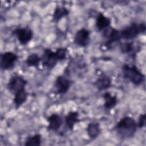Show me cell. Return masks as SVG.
I'll use <instances>...</instances> for the list:
<instances>
[{
	"mask_svg": "<svg viewBox=\"0 0 146 146\" xmlns=\"http://www.w3.org/2000/svg\"><path fill=\"white\" fill-rule=\"evenodd\" d=\"M137 128V124L133 118L125 116L122 117L116 124L115 130L122 139H129L134 136Z\"/></svg>",
	"mask_w": 146,
	"mask_h": 146,
	"instance_id": "6da1fadb",
	"label": "cell"
},
{
	"mask_svg": "<svg viewBox=\"0 0 146 146\" xmlns=\"http://www.w3.org/2000/svg\"><path fill=\"white\" fill-rule=\"evenodd\" d=\"M67 52L66 48H59L55 51L46 48L41 57L43 65L48 68H53L58 62L66 59Z\"/></svg>",
	"mask_w": 146,
	"mask_h": 146,
	"instance_id": "7a4b0ae2",
	"label": "cell"
},
{
	"mask_svg": "<svg viewBox=\"0 0 146 146\" xmlns=\"http://www.w3.org/2000/svg\"><path fill=\"white\" fill-rule=\"evenodd\" d=\"M123 76L136 86L141 84L145 80V75L135 66L125 64L122 67Z\"/></svg>",
	"mask_w": 146,
	"mask_h": 146,
	"instance_id": "3957f363",
	"label": "cell"
},
{
	"mask_svg": "<svg viewBox=\"0 0 146 146\" xmlns=\"http://www.w3.org/2000/svg\"><path fill=\"white\" fill-rule=\"evenodd\" d=\"M145 30L146 26L144 23L133 22L120 31V38L125 40L133 39L139 35L145 33Z\"/></svg>",
	"mask_w": 146,
	"mask_h": 146,
	"instance_id": "277c9868",
	"label": "cell"
},
{
	"mask_svg": "<svg viewBox=\"0 0 146 146\" xmlns=\"http://www.w3.org/2000/svg\"><path fill=\"white\" fill-rule=\"evenodd\" d=\"M26 84L27 81L23 76L15 75L10 78L7 84V88L11 93L14 95L17 92L25 90Z\"/></svg>",
	"mask_w": 146,
	"mask_h": 146,
	"instance_id": "5b68a950",
	"label": "cell"
},
{
	"mask_svg": "<svg viewBox=\"0 0 146 146\" xmlns=\"http://www.w3.org/2000/svg\"><path fill=\"white\" fill-rule=\"evenodd\" d=\"M18 59V55L12 52L7 51L1 54L0 66L2 70H12Z\"/></svg>",
	"mask_w": 146,
	"mask_h": 146,
	"instance_id": "8992f818",
	"label": "cell"
},
{
	"mask_svg": "<svg viewBox=\"0 0 146 146\" xmlns=\"http://www.w3.org/2000/svg\"><path fill=\"white\" fill-rule=\"evenodd\" d=\"M71 80L63 75L58 76L55 82V89L56 94L63 95L67 93L71 86Z\"/></svg>",
	"mask_w": 146,
	"mask_h": 146,
	"instance_id": "52a82bcc",
	"label": "cell"
},
{
	"mask_svg": "<svg viewBox=\"0 0 146 146\" xmlns=\"http://www.w3.org/2000/svg\"><path fill=\"white\" fill-rule=\"evenodd\" d=\"M90 32L82 28L78 30L74 36V43L80 47H84L88 45L90 41Z\"/></svg>",
	"mask_w": 146,
	"mask_h": 146,
	"instance_id": "ba28073f",
	"label": "cell"
},
{
	"mask_svg": "<svg viewBox=\"0 0 146 146\" xmlns=\"http://www.w3.org/2000/svg\"><path fill=\"white\" fill-rule=\"evenodd\" d=\"M15 35L19 41L22 45L27 44L33 38V31L29 28H18L13 31Z\"/></svg>",
	"mask_w": 146,
	"mask_h": 146,
	"instance_id": "9c48e42d",
	"label": "cell"
},
{
	"mask_svg": "<svg viewBox=\"0 0 146 146\" xmlns=\"http://www.w3.org/2000/svg\"><path fill=\"white\" fill-rule=\"evenodd\" d=\"M103 36L107 39L106 44L108 46L120 40L121 39L120 31H118L111 26L103 30Z\"/></svg>",
	"mask_w": 146,
	"mask_h": 146,
	"instance_id": "30bf717a",
	"label": "cell"
},
{
	"mask_svg": "<svg viewBox=\"0 0 146 146\" xmlns=\"http://www.w3.org/2000/svg\"><path fill=\"white\" fill-rule=\"evenodd\" d=\"M48 123L47 129L50 131H57L63 124V119L62 117L56 113L52 114L47 119Z\"/></svg>",
	"mask_w": 146,
	"mask_h": 146,
	"instance_id": "8fae6325",
	"label": "cell"
},
{
	"mask_svg": "<svg viewBox=\"0 0 146 146\" xmlns=\"http://www.w3.org/2000/svg\"><path fill=\"white\" fill-rule=\"evenodd\" d=\"M112 81L108 76L105 74L101 75L95 82L94 85L99 91L108 89L111 86Z\"/></svg>",
	"mask_w": 146,
	"mask_h": 146,
	"instance_id": "7c38bea8",
	"label": "cell"
},
{
	"mask_svg": "<svg viewBox=\"0 0 146 146\" xmlns=\"http://www.w3.org/2000/svg\"><path fill=\"white\" fill-rule=\"evenodd\" d=\"M79 121V113L76 111H70L65 117L66 126L70 131H72L75 125Z\"/></svg>",
	"mask_w": 146,
	"mask_h": 146,
	"instance_id": "4fadbf2b",
	"label": "cell"
},
{
	"mask_svg": "<svg viewBox=\"0 0 146 146\" xmlns=\"http://www.w3.org/2000/svg\"><path fill=\"white\" fill-rule=\"evenodd\" d=\"M86 131L90 139H95L101 132L99 124L97 122L90 123L86 128Z\"/></svg>",
	"mask_w": 146,
	"mask_h": 146,
	"instance_id": "5bb4252c",
	"label": "cell"
},
{
	"mask_svg": "<svg viewBox=\"0 0 146 146\" xmlns=\"http://www.w3.org/2000/svg\"><path fill=\"white\" fill-rule=\"evenodd\" d=\"M27 96L28 94L26 92V89L18 91L14 94L13 102L16 109L20 108V107L27 101Z\"/></svg>",
	"mask_w": 146,
	"mask_h": 146,
	"instance_id": "9a60e30c",
	"label": "cell"
},
{
	"mask_svg": "<svg viewBox=\"0 0 146 146\" xmlns=\"http://www.w3.org/2000/svg\"><path fill=\"white\" fill-rule=\"evenodd\" d=\"M104 100V107L106 110H110L116 106L117 103V99L116 95H112L111 93L106 92L103 95Z\"/></svg>",
	"mask_w": 146,
	"mask_h": 146,
	"instance_id": "2e32d148",
	"label": "cell"
},
{
	"mask_svg": "<svg viewBox=\"0 0 146 146\" xmlns=\"http://www.w3.org/2000/svg\"><path fill=\"white\" fill-rule=\"evenodd\" d=\"M111 20L104 16L102 13H99L96 19V27L99 31H103L110 26Z\"/></svg>",
	"mask_w": 146,
	"mask_h": 146,
	"instance_id": "e0dca14e",
	"label": "cell"
},
{
	"mask_svg": "<svg viewBox=\"0 0 146 146\" xmlns=\"http://www.w3.org/2000/svg\"><path fill=\"white\" fill-rule=\"evenodd\" d=\"M69 10L63 6H56L52 14V20L55 22H58L63 17L68 15Z\"/></svg>",
	"mask_w": 146,
	"mask_h": 146,
	"instance_id": "ac0fdd59",
	"label": "cell"
},
{
	"mask_svg": "<svg viewBox=\"0 0 146 146\" xmlns=\"http://www.w3.org/2000/svg\"><path fill=\"white\" fill-rule=\"evenodd\" d=\"M120 51L123 54H127L133 57L136 54V48L134 46L133 42H124L120 45Z\"/></svg>",
	"mask_w": 146,
	"mask_h": 146,
	"instance_id": "d6986e66",
	"label": "cell"
},
{
	"mask_svg": "<svg viewBox=\"0 0 146 146\" xmlns=\"http://www.w3.org/2000/svg\"><path fill=\"white\" fill-rule=\"evenodd\" d=\"M42 143V136L40 134H35L28 136L25 142L26 146H39Z\"/></svg>",
	"mask_w": 146,
	"mask_h": 146,
	"instance_id": "ffe728a7",
	"label": "cell"
},
{
	"mask_svg": "<svg viewBox=\"0 0 146 146\" xmlns=\"http://www.w3.org/2000/svg\"><path fill=\"white\" fill-rule=\"evenodd\" d=\"M40 61L41 58H40L37 54L33 53L27 56L25 63L29 67H34L38 68Z\"/></svg>",
	"mask_w": 146,
	"mask_h": 146,
	"instance_id": "44dd1931",
	"label": "cell"
},
{
	"mask_svg": "<svg viewBox=\"0 0 146 146\" xmlns=\"http://www.w3.org/2000/svg\"><path fill=\"white\" fill-rule=\"evenodd\" d=\"M137 127L139 128H142L145 126V114L143 113L141 114L139 117L138 123H137Z\"/></svg>",
	"mask_w": 146,
	"mask_h": 146,
	"instance_id": "7402d4cb",
	"label": "cell"
}]
</instances>
